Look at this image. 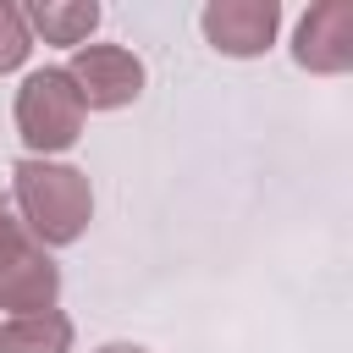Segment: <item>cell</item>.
I'll return each instance as SVG.
<instances>
[{
  "label": "cell",
  "mask_w": 353,
  "mask_h": 353,
  "mask_svg": "<svg viewBox=\"0 0 353 353\" xmlns=\"http://www.w3.org/2000/svg\"><path fill=\"white\" fill-rule=\"evenodd\" d=\"M11 204H17L22 232L39 248H66L94 221V188L66 160H33V154H22L11 165Z\"/></svg>",
  "instance_id": "cell-1"
},
{
  "label": "cell",
  "mask_w": 353,
  "mask_h": 353,
  "mask_svg": "<svg viewBox=\"0 0 353 353\" xmlns=\"http://www.w3.org/2000/svg\"><path fill=\"white\" fill-rule=\"evenodd\" d=\"M11 116H17V138H22V149H28L33 160H55V154H66V149L83 138V121H88V110H83L72 77H66L61 66H39V72H28L22 88H17Z\"/></svg>",
  "instance_id": "cell-2"
},
{
  "label": "cell",
  "mask_w": 353,
  "mask_h": 353,
  "mask_svg": "<svg viewBox=\"0 0 353 353\" xmlns=\"http://www.w3.org/2000/svg\"><path fill=\"white\" fill-rule=\"evenodd\" d=\"M61 298V265L50 248H39L17 215L0 210V309L11 314H39L55 309Z\"/></svg>",
  "instance_id": "cell-3"
},
{
  "label": "cell",
  "mask_w": 353,
  "mask_h": 353,
  "mask_svg": "<svg viewBox=\"0 0 353 353\" xmlns=\"http://www.w3.org/2000/svg\"><path fill=\"white\" fill-rule=\"evenodd\" d=\"M83 99V110H121L143 94V61L127 44H83L61 66Z\"/></svg>",
  "instance_id": "cell-4"
},
{
  "label": "cell",
  "mask_w": 353,
  "mask_h": 353,
  "mask_svg": "<svg viewBox=\"0 0 353 353\" xmlns=\"http://www.w3.org/2000/svg\"><path fill=\"white\" fill-rule=\"evenodd\" d=\"M199 28H204L210 50H221L232 61H254L281 33V0H210L199 11Z\"/></svg>",
  "instance_id": "cell-5"
},
{
  "label": "cell",
  "mask_w": 353,
  "mask_h": 353,
  "mask_svg": "<svg viewBox=\"0 0 353 353\" xmlns=\"http://www.w3.org/2000/svg\"><path fill=\"white\" fill-rule=\"evenodd\" d=\"M292 61L314 77H342L353 66V0H320L292 28Z\"/></svg>",
  "instance_id": "cell-6"
},
{
  "label": "cell",
  "mask_w": 353,
  "mask_h": 353,
  "mask_svg": "<svg viewBox=\"0 0 353 353\" xmlns=\"http://www.w3.org/2000/svg\"><path fill=\"white\" fill-rule=\"evenodd\" d=\"M99 17L105 11L94 0H33V6H22L28 33L44 39V44H66V50H83L88 33L99 28Z\"/></svg>",
  "instance_id": "cell-7"
},
{
  "label": "cell",
  "mask_w": 353,
  "mask_h": 353,
  "mask_svg": "<svg viewBox=\"0 0 353 353\" xmlns=\"http://www.w3.org/2000/svg\"><path fill=\"white\" fill-rule=\"evenodd\" d=\"M72 342H77V331L61 309L0 320V353H72Z\"/></svg>",
  "instance_id": "cell-8"
},
{
  "label": "cell",
  "mask_w": 353,
  "mask_h": 353,
  "mask_svg": "<svg viewBox=\"0 0 353 353\" xmlns=\"http://www.w3.org/2000/svg\"><path fill=\"white\" fill-rule=\"evenodd\" d=\"M28 50H33V33H28V22H22V6L0 0V77L17 72V66L28 61Z\"/></svg>",
  "instance_id": "cell-9"
},
{
  "label": "cell",
  "mask_w": 353,
  "mask_h": 353,
  "mask_svg": "<svg viewBox=\"0 0 353 353\" xmlns=\"http://www.w3.org/2000/svg\"><path fill=\"white\" fill-rule=\"evenodd\" d=\"M94 353H149L143 342H105V347H94Z\"/></svg>",
  "instance_id": "cell-10"
}]
</instances>
